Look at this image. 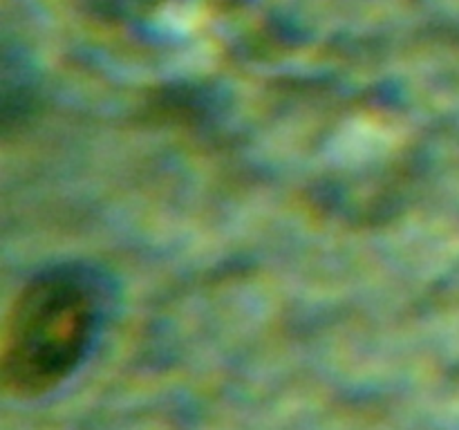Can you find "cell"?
I'll return each mask as SVG.
<instances>
[{
  "label": "cell",
  "instance_id": "6da1fadb",
  "mask_svg": "<svg viewBox=\"0 0 459 430\" xmlns=\"http://www.w3.org/2000/svg\"><path fill=\"white\" fill-rule=\"evenodd\" d=\"M108 309L99 271L56 264L31 276L13 296L0 331V388L18 401L65 383L88 358Z\"/></svg>",
  "mask_w": 459,
  "mask_h": 430
}]
</instances>
